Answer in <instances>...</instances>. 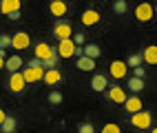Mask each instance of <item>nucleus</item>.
I'll list each match as a JSON object with an SVG mask.
<instances>
[{"label": "nucleus", "mask_w": 157, "mask_h": 133, "mask_svg": "<svg viewBox=\"0 0 157 133\" xmlns=\"http://www.w3.org/2000/svg\"><path fill=\"white\" fill-rule=\"evenodd\" d=\"M44 67L40 65V67H29L27 65V69H22V78H25V82L27 84H36V82H42V78H44Z\"/></svg>", "instance_id": "obj_1"}, {"label": "nucleus", "mask_w": 157, "mask_h": 133, "mask_svg": "<svg viewBox=\"0 0 157 133\" xmlns=\"http://www.w3.org/2000/svg\"><path fill=\"white\" fill-rule=\"evenodd\" d=\"M78 133H95V129H93L91 122H84V124L78 127Z\"/></svg>", "instance_id": "obj_28"}, {"label": "nucleus", "mask_w": 157, "mask_h": 133, "mask_svg": "<svg viewBox=\"0 0 157 133\" xmlns=\"http://www.w3.org/2000/svg\"><path fill=\"white\" fill-rule=\"evenodd\" d=\"M27 87L25 78H22V71H13L11 76H9V89L13 91V93H22Z\"/></svg>", "instance_id": "obj_6"}, {"label": "nucleus", "mask_w": 157, "mask_h": 133, "mask_svg": "<svg viewBox=\"0 0 157 133\" xmlns=\"http://www.w3.org/2000/svg\"><path fill=\"white\" fill-rule=\"evenodd\" d=\"M62 80V73L58 71V67H53V69H47L44 71V78H42V82L44 84H49V87H56L58 82Z\"/></svg>", "instance_id": "obj_10"}, {"label": "nucleus", "mask_w": 157, "mask_h": 133, "mask_svg": "<svg viewBox=\"0 0 157 133\" xmlns=\"http://www.w3.org/2000/svg\"><path fill=\"white\" fill-rule=\"evenodd\" d=\"M144 73H146L144 67H135V69H133V76H135V78H144Z\"/></svg>", "instance_id": "obj_31"}, {"label": "nucleus", "mask_w": 157, "mask_h": 133, "mask_svg": "<svg viewBox=\"0 0 157 133\" xmlns=\"http://www.w3.org/2000/svg\"><path fill=\"white\" fill-rule=\"evenodd\" d=\"M9 18H11V20H20V11H13V14H9Z\"/></svg>", "instance_id": "obj_34"}, {"label": "nucleus", "mask_w": 157, "mask_h": 133, "mask_svg": "<svg viewBox=\"0 0 157 133\" xmlns=\"http://www.w3.org/2000/svg\"><path fill=\"white\" fill-rule=\"evenodd\" d=\"M67 2H64V0H51V14H53L56 18H62V16H64L67 14Z\"/></svg>", "instance_id": "obj_18"}, {"label": "nucleus", "mask_w": 157, "mask_h": 133, "mask_svg": "<svg viewBox=\"0 0 157 133\" xmlns=\"http://www.w3.org/2000/svg\"><path fill=\"white\" fill-rule=\"evenodd\" d=\"M109 71H111V78L122 80V78H126V73H128V65L124 62V60H113Z\"/></svg>", "instance_id": "obj_4"}, {"label": "nucleus", "mask_w": 157, "mask_h": 133, "mask_svg": "<svg viewBox=\"0 0 157 133\" xmlns=\"http://www.w3.org/2000/svg\"><path fill=\"white\" fill-rule=\"evenodd\" d=\"M51 51H53V47H49L47 42H38L36 45V58L38 60H47L51 56Z\"/></svg>", "instance_id": "obj_19"}, {"label": "nucleus", "mask_w": 157, "mask_h": 133, "mask_svg": "<svg viewBox=\"0 0 157 133\" xmlns=\"http://www.w3.org/2000/svg\"><path fill=\"white\" fill-rule=\"evenodd\" d=\"M153 16H155V9L148 2H142V5H137V9H135V18H137L140 22H148Z\"/></svg>", "instance_id": "obj_7"}, {"label": "nucleus", "mask_w": 157, "mask_h": 133, "mask_svg": "<svg viewBox=\"0 0 157 133\" xmlns=\"http://www.w3.org/2000/svg\"><path fill=\"white\" fill-rule=\"evenodd\" d=\"M151 133H157V127H155V129H153V131H151Z\"/></svg>", "instance_id": "obj_36"}, {"label": "nucleus", "mask_w": 157, "mask_h": 133, "mask_svg": "<svg viewBox=\"0 0 157 133\" xmlns=\"http://www.w3.org/2000/svg\"><path fill=\"white\" fill-rule=\"evenodd\" d=\"M131 124L133 127H137V129H151L153 124V115L148 113V111H137V113H133L131 115Z\"/></svg>", "instance_id": "obj_2"}, {"label": "nucleus", "mask_w": 157, "mask_h": 133, "mask_svg": "<svg viewBox=\"0 0 157 133\" xmlns=\"http://www.w3.org/2000/svg\"><path fill=\"white\" fill-rule=\"evenodd\" d=\"M126 9H128L126 0H115V2H113V11L115 14H126Z\"/></svg>", "instance_id": "obj_25"}, {"label": "nucleus", "mask_w": 157, "mask_h": 133, "mask_svg": "<svg viewBox=\"0 0 157 133\" xmlns=\"http://www.w3.org/2000/svg\"><path fill=\"white\" fill-rule=\"evenodd\" d=\"M142 58H144L146 65H157V47H155V45L146 47V49L142 51Z\"/></svg>", "instance_id": "obj_17"}, {"label": "nucleus", "mask_w": 157, "mask_h": 133, "mask_svg": "<svg viewBox=\"0 0 157 133\" xmlns=\"http://www.w3.org/2000/svg\"><path fill=\"white\" fill-rule=\"evenodd\" d=\"M40 65H42V60H38L36 56H33V58L29 60V67H40Z\"/></svg>", "instance_id": "obj_32"}, {"label": "nucleus", "mask_w": 157, "mask_h": 133, "mask_svg": "<svg viewBox=\"0 0 157 133\" xmlns=\"http://www.w3.org/2000/svg\"><path fill=\"white\" fill-rule=\"evenodd\" d=\"M11 47L18 49V51H22V49H29L31 47V36L27 31H18L11 36Z\"/></svg>", "instance_id": "obj_3"}, {"label": "nucleus", "mask_w": 157, "mask_h": 133, "mask_svg": "<svg viewBox=\"0 0 157 133\" xmlns=\"http://www.w3.org/2000/svg\"><path fill=\"white\" fill-rule=\"evenodd\" d=\"M73 42H75V45H84V33H73Z\"/></svg>", "instance_id": "obj_30"}, {"label": "nucleus", "mask_w": 157, "mask_h": 133, "mask_svg": "<svg viewBox=\"0 0 157 133\" xmlns=\"http://www.w3.org/2000/svg\"><path fill=\"white\" fill-rule=\"evenodd\" d=\"M49 102H51V104H60V102H62V93L53 89V91L49 93Z\"/></svg>", "instance_id": "obj_26"}, {"label": "nucleus", "mask_w": 157, "mask_h": 133, "mask_svg": "<svg viewBox=\"0 0 157 133\" xmlns=\"http://www.w3.org/2000/svg\"><path fill=\"white\" fill-rule=\"evenodd\" d=\"M5 118H7V113H5V111H2V109H0V122H2Z\"/></svg>", "instance_id": "obj_35"}, {"label": "nucleus", "mask_w": 157, "mask_h": 133, "mask_svg": "<svg viewBox=\"0 0 157 133\" xmlns=\"http://www.w3.org/2000/svg\"><path fill=\"white\" fill-rule=\"evenodd\" d=\"M7 47H11V36L0 33V49H7Z\"/></svg>", "instance_id": "obj_27"}, {"label": "nucleus", "mask_w": 157, "mask_h": 133, "mask_svg": "<svg viewBox=\"0 0 157 133\" xmlns=\"http://www.w3.org/2000/svg\"><path fill=\"white\" fill-rule=\"evenodd\" d=\"M53 36H56L58 40H67V38H71V25L64 22V20H58L56 27H53Z\"/></svg>", "instance_id": "obj_9"}, {"label": "nucleus", "mask_w": 157, "mask_h": 133, "mask_svg": "<svg viewBox=\"0 0 157 133\" xmlns=\"http://www.w3.org/2000/svg\"><path fill=\"white\" fill-rule=\"evenodd\" d=\"M73 53H75V42H73V38L60 40V45H58V56H60V58H71Z\"/></svg>", "instance_id": "obj_8"}, {"label": "nucleus", "mask_w": 157, "mask_h": 133, "mask_svg": "<svg viewBox=\"0 0 157 133\" xmlns=\"http://www.w3.org/2000/svg\"><path fill=\"white\" fill-rule=\"evenodd\" d=\"M91 89H93V91H106V89H109V80H106V76L95 73V76H93V80H91Z\"/></svg>", "instance_id": "obj_14"}, {"label": "nucleus", "mask_w": 157, "mask_h": 133, "mask_svg": "<svg viewBox=\"0 0 157 133\" xmlns=\"http://www.w3.org/2000/svg\"><path fill=\"white\" fill-rule=\"evenodd\" d=\"M20 5H22V0H0V11L9 16L13 11H20Z\"/></svg>", "instance_id": "obj_11"}, {"label": "nucleus", "mask_w": 157, "mask_h": 133, "mask_svg": "<svg viewBox=\"0 0 157 133\" xmlns=\"http://www.w3.org/2000/svg\"><path fill=\"white\" fill-rule=\"evenodd\" d=\"M0 131H2V133H13L16 131V120L7 115L2 122H0Z\"/></svg>", "instance_id": "obj_22"}, {"label": "nucleus", "mask_w": 157, "mask_h": 133, "mask_svg": "<svg viewBox=\"0 0 157 133\" xmlns=\"http://www.w3.org/2000/svg\"><path fill=\"white\" fill-rule=\"evenodd\" d=\"M142 62H144L142 53H131V56H128V60H126V65H128L131 69H135V67H142Z\"/></svg>", "instance_id": "obj_24"}, {"label": "nucleus", "mask_w": 157, "mask_h": 133, "mask_svg": "<svg viewBox=\"0 0 157 133\" xmlns=\"http://www.w3.org/2000/svg\"><path fill=\"white\" fill-rule=\"evenodd\" d=\"M82 49H84V56H89V58H93V60H98L100 53H102L100 47H98V45H93V42H91V45H84Z\"/></svg>", "instance_id": "obj_23"}, {"label": "nucleus", "mask_w": 157, "mask_h": 133, "mask_svg": "<svg viewBox=\"0 0 157 133\" xmlns=\"http://www.w3.org/2000/svg\"><path fill=\"white\" fill-rule=\"evenodd\" d=\"M153 9H155V14H157V7H153Z\"/></svg>", "instance_id": "obj_37"}, {"label": "nucleus", "mask_w": 157, "mask_h": 133, "mask_svg": "<svg viewBox=\"0 0 157 133\" xmlns=\"http://www.w3.org/2000/svg\"><path fill=\"white\" fill-rule=\"evenodd\" d=\"M106 98L111 102H115V104H124V100H126L128 96H126V91H124L120 84H113V87L106 89Z\"/></svg>", "instance_id": "obj_5"}, {"label": "nucleus", "mask_w": 157, "mask_h": 133, "mask_svg": "<svg viewBox=\"0 0 157 133\" xmlns=\"http://www.w3.org/2000/svg\"><path fill=\"white\" fill-rule=\"evenodd\" d=\"M22 65H25V60L20 58L18 53L5 60V69H7V71H11V73H13V71H20V69H22Z\"/></svg>", "instance_id": "obj_15"}, {"label": "nucleus", "mask_w": 157, "mask_h": 133, "mask_svg": "<svg viewBox=\"0 0 157 133\" xmlns=\"http://www.w3.org/2000/svg\"><path fill=\"white\" fill-rule=\"evenodd\" d=\"M98 22H100V14L95 11V9H86V11L82 14V25L93 27V25H98Z\"/></svg>", "instance_id": "obj_16"}, {"label": "nucleus", "mask_w": 157, "mask_h": 133, "mask_svg": "<svg viewBox=\"0 0 157 133\" xmlns=\"http://www.w3.org/2000/svg\"><path fill=\"white\" fill-rule=\"evenodd\" d=\"M0 69H5V49H0Z\"/></svg>", "instance_id": "obj_33"}, {"label": "nucleus", "mask_w": 157, "mask_h": 133, "mask_svg": "<svg viewBox=\"0 0 157 133\" xmlns=\"http://www.w3.org/2000/svg\"><path fill=\"white\" fill-rule=\"evenodd\" d=\"M58 60H60L58 49H53V51H51V56H49L47 60H42V67H44V69H53V67H58Z\"/></svg>", "instance_id": "obj_21"}, {"label": "nucleus", "mask_w": 157, "mask_h": 133, "mask_svg": "<svg viewBox=\"0 0 157 133\" xmlns=\"http://www.w3.org/2000/svg\"><path fill=\"white\" fill-rule=\"evenodd\" d=\"M75 67H78L80 71H95V60L89 58V56H78Z\"/></svg>", "instance_id": "obj_13"}, {"label": "nucleus", "mask_w": 157, "mask_h": 133, "mask_svg": "<svg viewBox=\"0 0 157 133\" xmlns=\"http://www.w3.org/2000/svg\"><path fill=\"white\" fill-rule=\"evenodd\" d=\"M124 109H126L131 115L137 113V111H142V100H140V96H128L126 100H124Z\"/></svg>", "instance_id": "obj_12"}, {"label": "nucleus", "mask_w": 157, "mask_h": 133, "mask_svg": "<svg viewBox=\"0 0 157 133\" xmlns=\"http://www.w3.org/2000/svg\"><path fill=\"white\" fill-rule=\"evenodd\" d=\"M102 133H122V131H120V127H117V124H104Z\"/></svg>", "instance_id": "obj_29"}, {"label": "nucleus", "mask_w": 157, "mask_h": 133, "mask_svg": "<svg viewBox=\"0 0 157 133\" xmlns=\"http://www.w3.org/2000/svg\"><path fill=\"white\" fill-rule=\"evenodd\" d=\"M126 89L128 91H133V93H140V91L144 89V78H128L126 80Z\"/></svg>", "instance_id": "obj_20"}]
</instances>
